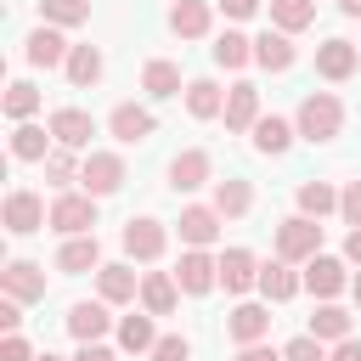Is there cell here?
<instances>
[{
    "label": "cell",
    "mask_w": 361,
    "mask_h": 361,
    "mask_svg": "<svg viewBox=\"0 0 361 361\" xmlns=\"http://www.w3.org/2000/svg\"><path fill=\"white\" fill-rule=\"evenodd\" d=\"M338 124H344V107H338L327 90L305 96V107H299V135H305V141H333Z\"/></svg>",
    "instance_id": "1"
},
{
    "label": "cell",
    "mask_w": 361,
    "mask_h": 361,
    "mask_svg": "<svg viewBox=\"0 0 361 361\" xmlns=\"http://www.w3.org/2000/svg\"><path fill=\"white\" fill-rule=\"evenodd\" d=\"M316 248H322V226L310 214H293V220L276 226V254L282 259H316Z\"/></svg>",
    "instance_id": "2"
},
{
    "label": "cell",
    "mask_w": 361,
    "mask_h": 361,
    "mask_svg": "<svg viewBox=\"0 0 361 361\" xmlns=\"http://www.w3.org/2000/svg\"><path fill=\"white\" fill-rule=\"evenodd\" d=\"M79 180H85V192H90V197H107V192H118V186H124V164H118L113 152H90V158H85V169H79Z\"/></svg>",
    "instance_id": "3"
},
{
    "label": "cell",
    "mask_w": 361,
    "mask_h": 361,
    "mask_svg": "<svg viewBox=\"0 0 361 361\" xmlns=\"http://www.w3.org/2000/svg\"><path fill=\"white\" fill-rule=\"evenodd\" d=\"M51 226H56V231H68V237H85V231L96 226V203L68 192V197H56V203H51Z\"/></svg>",
    "instance_id": "4"
},
{
    "label": "cell",
    "mask_w": 361,
    "mask_h": 361,
    "mask_svg": "<svg viewBox=\"0 0 361 361\" xmlns=\"http://www.w3.org/2000/svg\"><path fill=\"white\" fill-rule=\"evenodd\" d=\"M175 282H180L186 293H209V288L220 282V259H209L203 248H192V254H180V265H175Z\"/></svg>",
    "instance_id": "5"
},
{
    "label": "cell",
    "mask_w": 361,
    "mask_h": 361,
    "mask_svg": "<svg viewBox=\"0 0 361 361\" xmlns=\"http://www.w3.org/2000/svg\"><path fill=\"white\" fill-rule=\"evenodd\" d=\"M51 214H45V203L34 197V192H11L6 197V231H17V237H28V231H39Z\"/></svg>",
    "instance_id": "6"
},
{
    "label": "cell",
    "mask_w": 361,
    "mask_h": 361,
    "mask_svg": "<svg viewBox=\"0 0 361 361\" xmlns=\"http://www.w3.org/2000/svg\"><path fill=\"white\" fill-rule=\"evenodd\" d=\"M0 288H6L11 299H45V276H39V265H28V259H11V265L0 271Z\"/></svg>",
    "instance_id": "7"
},
{
    "label": "cell",
    "mask_w": 361,
    "mask_h": 361,
    "mask_svg": "<svg viewBox=\"0 0 361 361\" xmlns=\"http://www.w3.org/2000/svg\"><path fill=\"white\" fill-rule=\"evenodd\" d=\"M51 135H56L62 147H90L96 124H90V113H79V107H62V113H51Z\"/></svg>",
    "instance_id": "8"
},
{
    "label": "cell",
    "mask_w": 361,
    "mask_h": 361,
    "mask_svg": "<svg viewBox=\"0 0 361 361\" xmlns=\"http://www.w3.org/2000/svg\"><path fill=\"white\" fill-rule=\"evenodd\" d=\"M124 254L158 259V254H164V226H158V220H130V226H124Z\"/></svg>",
    "instance_id": "9"
},
{
    "label": "cell",
    "mask_w": 361,
    "mask_h": 361,
    "mask_svg": "<svg viewBox=\"0 0 361 361\" xmlns=\"http://www.w3.org/2000/svg\"><path fill=\"white\" fill-rule=\"evenodd\" d=\"M220 282H226V293H243V288H254V282H259V271H254V254H248V248H226V254H220Z\"/></svg>",
    "instance_id": "10"
},
{
    "label": "cell",
    "mask_w": 361,
    "mask_h": 361,
    "mask_svg": "<svg viewBox=\"0 0 361 361\" xmlns=\"http://www.w3.org/2000/svg\"><path fill=\"white\" fill-rule=\"evenodd\" d=\"M226 327H231V338H237V344H259V338L271 333V310H265V305H237Z\"/></svg>",
    "instance_id": "11"
},
{
    "label": "cell",
    "mask_w": 361,
    "mask_h": 361,
    "mask_svg": "<svg viewBox=\"0 0 361 361\" xmlns=\"http://www.w3.org/2000/svg\"><path fill=\"white\" fill-rule=\"evenodd\" d=\"M316 73H322V79H350V73H355V45H350V39H327V45L316 51Z\"/></svg>",
    "instance_id": "12"
},
{
    "label": "cell",
    "mask_w": 361,
    "mask_h": 361,
    "mask_svg": "<svg viewBox=\"0 0 361 361\" xmlns=\"http://www.w3.org/2000/svg\"><path fill=\"white\" fill-rule=\"evenodd\" d=\"M248 124H259V90L254 85H231V96H226V130H248Z\"/></svg>",
    "instance_id": "13"
},
{
    "label": "cell",
    "mask_w": 361,
    "mask_h": 361,
    "mask_svg": "<svg viewBox=\"0 0 361 361\" xmlns=\"http://www.w3.org/2000/svg\"><path fill=\"white\" fill-rule=\"evenodd\" d=\"M107 124H113V135H118V141H130V147L152 135V113H147V107H135V102L113 107V118H107Z\"/></svg>",
    "instance_id": "14"
},
{
    "label": "cell",
    "mask_w": 361,
    "mask_h": 361,
    "mask_svg": "<svg viewBox=\"0 0 361 361\" xmlns=\"http://www.w3.org/2000/svg\"><path fill=\"white\" fill-rule=\"evenodd\" d=\"M107 322H113L107 305H73V310H68V333H73L79 344H96V338L107 333Z\"/></svg>",
    "instance_id": "15"
},
{
    "label": "cell",
    "mask_w": 361,
    "mask_h": 361,
    "mask_svg": "<svg viewBox=\"0 0 361 361\" xmlns=\"http://www.w3.org/2000/svg\"><path fill=\"white\" fill-rule=\"evenodd\" d=\"M169 28H175L180 39H197V34L209 28V6H203V0H175V6H169Z\"/></svg>",
    "instance_id": "16"
},
{
    "label": "cell",
    "mask_w": 361,
    "mask_h": 361,
    "mask_svg": "<svg viewBox=\"0 0 361 361\" xmlns=\"http://www.w3.org/2000/svg\"><path fill=\"white\" fill-rule=\"evenodd\" d=\"M254 62H259V68H271V73H282V68L293 62V39H288V34H271V28H265V34L254 39Z\"/></svg>",
    "instance_id": "17"
},
{
    "label": "cell",
    "mask_w": 361,
    "mask_h": 361,
    "mask_svg": "<svg viewBox=\"0 0 361 361\" xmlns=\"http://www.w3.org/2000/svg\"><path fill=\"white\" fill-rule=\"evenodd\" d=\"M169 180H175V192H192V186H203L209 180V152H180L175 164H169Z\"/></svg>",
    "instance_id": "18"
},
{
    "label": "cell",
    "mask_w": 361,
    "mask_h": 361,
    "mask_svg": "<svg viewBox=\"0 0 361 361\" xmlns=\"http://www.w3.org/2000/svg\"><path fill=\"white\" fill-rule=\"evenodd\" d=\"M214 231H220V209H180V237L192 248L214 243Z\"/></svg>",
    "instance_id": "19"
},
{
    "label": "cell",
    "mask_w": 361,
    "mask_h": 361,
    "mask_svg": "<svg viewBox=\"0 0 361 361\" xmlns=\"http://www.w3.org/2000/svg\"><path fill=\"white\" fill-rule=\"evenodd\" d=\"M305 288H310V293H322V299H333V293L344 288V265H338V259H327V254H316V259H310V271H305Z\"/></svg>",
    "instance_id": "20"
},
{
    "label": "cell",
    "mask_w": 361,
    "mask_h": 361,
    "mask_svg": "<svg viewBox=\"0 0 361 361\" xmlns=\"http://www.w3.org/2000/svg\"><path fill=\"white\" fill-rule=\"evenodd\" d=\"M62 56H68V45H62L56 28H34V34H28V62H34V68H56Z\"/></svg>",
    "instance_id": "21"
},
{
    "label": "cell",
    "mask_w": 361,
    "mask_h": 361,
    "mask_svg": "<svg viewBox=\"0 0 361 361\" xmlns=\"http://www.w3.org/2000/svg\"><path fill=\"white\" fill-rule=\"evenodd\" d=\"M186 107H192V118H214V113H226V96H220L214 79H192L186 85Z\"/></svg>",
    "instance_id": "22"
},
{
    "label": "cell",
    "mask_w": 361,
    "mask_h": 361,
    "mask_svg": "<svg viewBox=\"0 0 361 361\" xmlns=\"http://www.w3.org/2000/svg\"><path fill=\"white\" fill-rule=\"evenodd\" d=\"M96 259H102V248H96V231L73 237V243L56 254V265H62V271H73V276H79V271H96Z\"/></svg>",
    "instance_id": "23"
},
{
    "label": "cell",
    "mask_w": 361,
    "mask_h": 361,
    "mask_svg": "<svg viewBox=\"0 0 361 361\" xmlns=\"http://www.w3.org/2000/svg\"><path fill=\"white\" fill-rule=\"evenodd\" d=\"M68 79H73L79 90L96 85V79H102V51H96V45H73V51H68Z\"/></svg>",
    "instance_id": "24"
},
{
    "label": "cell",
    "mask_w": 361,
    "mask_h": 361,
    "mask_svg": "<svg viewBox=\"0 0 361 361\" xmlns=\"http://www.w3.org/2000/svg\"><path fill=\"white\" fill-rule=\"evenodd\" d=\"M102 299H107V305L135 299V271H130V265H102Z\"/></svg>",
    "instance_id": "25"
},
{
    "label": "cell",
    "mask_w": 361,
    "mask_h": 361,
    "mask_svg": "<svg viewBox=\"0 0 361 361\" xmlns=\"http://www.w3.org/2000/svg\"><path fill=\"white\" fill-rule=\"evenodd\" d=\"M141 305H147V316H169V310H175V282L152 271V276L141 282Z\"/></svg>",
    "instance_id": "26"
},
{
    "label": "cell",
    "mask_w": 361,
    "mask_h": 361,
    "mask_svg": "<svg viewBox=\"0 0 361 361\" xmlns=\"http://www.w3.org/2000/svg\"><path fill=\"white\" fill-rule=\"evenodd\" d=\"M271 17H276L282 34H293V28H310L316 23V6L310 0H271Z\"/></svg>",
    "instance_id": "27"
},
{
    "label": "cell",
    "mask_w": 361,
    "mask_h": 361,
    "mask_svg": "<svg viewBox=\"0 0 361 361\" xmlns=\"http://www.w3.org/2000/svg\"><path fill=\"white\" fill-rule=\"evenodd\" d=\"M11 158H23V164L51 158V152H45V130H39V124H17V130H11Z\"/></svg>",
    "instance_id": "28"
},
{
    "label": "cell",
    "mask_w": 361,
    "mask_h": 361,
    "mask_svg": "<svg viewBox=\"0 0 361 361\" xmlns=\"http://www.w3.org/2000/svg\"><path fill=\"white\" fill-rule=\"evenodd\" d=\"M248 56H254V39H243V34H231V28L214 39V62H220V68H243Z\"/></svg>",
    "instance_id": "29"
},
{
    "label": "cell",
    "mask_w": 361,
    "mask_h": 361,
    "mask_svg": "<svg viewBox=\"0 0 361 361\" xmlns=\"http://www.w3.org/2000/svg\"><path fill=\"white\" fill-rule=\"evenodd\" d=\"M141 85H147V96H175V90H180V68H175V62H147Z\"/></svg>",
    "instance_id": "30"
},
{
    "label": "cell",
    "mask_w": 361,
    "mask_h": 361,
    "mask_svg": "<svg viewBox=\"0 0 361 361\" xmlns=\"http://www.w3.org/2000/svg\"><path fill=\"white\" fill-rule=\"evenodd\" d=\"M248 203H254L248 180H220V186H214V209H220V214H248Z\"/></svg>",
    "instance_id": "31"
},
{
    "label": "cell",
    "mask_w": 361,
    "mask_h": 361,
    "mask_svg": "<svg viewBox=\"0 0 361 361\" xmlns=\"http://www.w3.org/2000/svg\"><path fill=\"white\" fill-rule=\"evenodd\" d=\"M288 141H293V130H288L282 118H259V124H254V147H259V152H288Z\"/></svg>",
    "instance_id": "32"
},
{
    "label": "cell",
    "mask_w": 361,
    "mask_h": 361,
    "mask_svg": "<svg viewBox=\"0 0 361 361\" xmlns=\"http://www.w3.org/2000/svg\"><path fill=\"white\" fill-rule=\"evenodd\" d=\"M333 203H338V197H333V186H327V180H305V186H299V209H305L310 220H322Z\"/></svg>",
    "instance_id": "33"
},
{
    "label": "cell",
    "mask_w": 361,
    "mask_h": 361,
    "mask_svg": "<svg viewBox=\"0 0 361 361\" xmlns=\"http://www.w3.org/2000/svg\"><path fill=\"white\" fill-rule=\"evenodd\" d=\"M259 288H265V299H293V293H299V276H293L288 265H265V271H259Z\"/></svg>",
    "instance_id": "34"
},
{
    "label": "cell",
    "mask_w": 361,
    "mask_h": 361,
    "mask_svg": "<svg viewBox=\"0 0 361 361\" xmlns=\"http://www.w3.org/2000/svg\"><path fill=\"white\" fill-rule=\"evenodd\" d=\"M310 333H316V338H350V316H344L338 305H322V310L310 316Z\"/></svg>",
    "instance_id": "35"
},
{
    "label": "cell",
    "mask_w": 361,
    "mask_h": 361,
    "mask_svg": "<svg viewBox=\"0 0 361 361\" xmlns=\"http://www.w3.org/2000/svg\"><path fill=\"white\" fill-rule=\"evenodd\" d=\"M118 344L135 350V355L152 350V344H158V338H152V322H147V316H124V322H118Z\"/></svg>",
    "instance_id": "36"
},
{
    "label": "cell",
    "mask_w": 361,
    "mask_h": 361,
    "mask_svg": "<svg viewBox=\"0 0 361 361\" xmlns=\"http://www.w3.org/2000/svg\"><path fill=\"white\" fill-rule=\"evenodd\" d=\"M39 11H45V23L68 28V23H85L90 17V0H39Z\"/></svg>",
    "instance_id": "37"
},
{
    "label": "cell",
    "mask_w": 361,
    "mask_h": 361,
    "mask_svg": "<svg viewBox=\"0 0 361 361\" xmlns=\"http://www.w3.org/2000/svg\"><path fill=\"white\" fill-rule=\"evenodd\" d=\"M34 107H39V90H34V85H11V90H6V113H11V118H28Z\"/></svg>",
    "instance_id": "38"
},
{
    "label": "cell",
    "mask_w": 361,
    "mask_h": 361,
    "mask_svg": "<svg viewBox=\"0 0 361 361\" xmlns=\"http://www.w3.org/2000/svg\"><path fill=\"white\" fill-rule=\"evenodd\" d=\"M282 355H288V361H327V355H322V338H316V333H305V338H293V344H288Z\"/></svg>",
    "instance_id": "39"
},
{
    "label": "cell",
    "mask_w": 361,
    "mask_h": 361,
    "mask_svg": "<svg viewBox=\"0 0 361 361\" xmlns=\"http://www.w3.org/2000/svg\"><path fill=\"white\" fill-rule=\"evenodd\" d=\"M147 355H152V361H186V338H180V333H169V338H158Z\"/></svg>",
    "instance_id": "40"
},
{
    "label": "cell",
    "mask_w": 361,
    "mask_h": 361,
    "mask_svg": "<svg viewBox=\"0 0 361 361\" xmlns=\"http://www.w3.org/2000/svg\"><path fill=\"white\" fill-rule=\"evenodd\" d=\"M338 209H344V220H350V226H361V180H350V186H344Z\"/></svg>",
    "instance_id": "41"
},
{
    "label": "cell",
    "mask_w": 361,
    "mask_h": 361,
    "mask_svg": "<svg viewBox=\"0 0 361 361\" xmlns=\"http://www.w3.org/2000/svg\"><path fill=\"white\" fill-rule=\"evenodd\" d=\"M45 175H51L56 186H62V180H73V158H68V152H51V158H45Z\"/></svg>",
    "instance_id": "42"
},
{
    "label": "cell",
    "mask_w": 361,
    "mask_h": 361,
    "mask_svg": "<svg viewBox=\"0 0 361 361\" xmlns=\"http://www.w3.org/2000/svg\"><path fill=\"white\" fill-rule=\"evenodd\" d=\"M214 6H220L226 17H254V11H259V0H214Z\"/></svg>",
    "instance_id": "43"
},
{
    "label": "cell",
    "mask_w": 361,
    "mask_h": 361,
    "mask_svg": "<svg viewBox=\"0 0 361 361\" xmlns=\"http://www.w3.org/2000/svg\"><path fill=\"white\" fill-rule=\"evenodd\" d=\"M0 361H34V355H28L23 338H6V344H0Z\"/></svg>",
    "instance_id": "44"
},
{
    "label": "cell",
    "mask_w": 361,
    "mask_h": 361,
    "mask_svg": "<svg viewBox=\"0 0 361 361\" xmlns=\"http://www.w3.org/2000/svg\"><path fill=\"white\" fill-rule=\"evenodd\" d=\"M237 361H288V355H276V350H265V344H243Z\"/></svg>",
    "instance_id": "45"
},
{
    "label": "cell",
    "mask_w": 361,
    "mask_h": 361,
    "mask_svg": "<svg viewBox=\"0 0 361 361\" xmlns=\"http://www.w3.org/2000/svg\"><path fill=\"white\" fill-rule=\"evenodd\" d=\"M17 322H23V310H17V299H11V293H6V305H0V327H6V333H11V327H17Z\"/></svg>",
    "instance_id": "46"
},
{
    "label": "cell",
    "mask_w": 361,
    "mask_h": 361,
    "mask_svg": "<svg viewBox=\"0 0 361 361\" xmlns=\"http://www.w3.org/2000/svg\"><path fill=\"white\" fill-rule=\"evenodd\" d=\"M73 361H118V355H113V350H107V344H85V350H79V355H73Z\"/></svg>",
    "instance_id": "47"
},
{
    "label": "cell",
    "mask_w": 361,
    "mask_h": 361,
    "mask_svg": "<svg viewBox=\"0 0 361 361\" xmlns=\"http://www.w3.org/2000/svg\"><path fill=\"white\" fill-rule=\"evenodd\" d=\"M333 361H361V344H355V338H338V350H333Z\"/></svg>",
    "instance_id": "48"
},
{
    "label": "cell",
    "mask_w": 361,
    "mask_h": 361,
    "mask_svg": "<svg viewBox=\"0 0 361 361\" xmlns=\"http://www.w3.org/2000/svg\"><path fill=\"white\" fill-rule=\"evenodd\" d=\"M344 254H350V259H355V265H361V226H355V231H350V237H344Z\"/></svg>",
    "instance_id": "49"
},
{
    "label": "cell",
    "mask_w": 361,
    "mask_h": 361,
    "mask_svg": "<svg viewBox=\"0 0 361 361\" xmlns=\"http://www.w3.org/2000/svg\"><path fill=\"white\" fill-rule=\"evenodd\" d=\"M338 6H344V11H350V17H361V0H338Z\"/></svg>",
    "instance_id": "50"
},
{
    "label": "cell",
    "mask_w": 361,
    "mask_h": 361,
    "mask_svg": "<svg viewBox=\"0 0 361 361\" xmlns=\"http://www.w3.org/2000/svg\"><path fill=\"white\" fill-rule=\"evenodd\" d=\"M350 288H355V305H361V276H355V282H350Z\"/></svg>",
    "instance_id": "51"
},
{
    "label": "cell",
    "mask_w": 361,
    "mask_h": 361,
    "mask_svg": "<svg viewBox=\"0 0 361 361\" xmlns=\"http://www.w3.org/2000/svg\"><path fill=\"white\" fill-rule=\"evenodd\" d=\"M39 361H56V355H39Z\"/></svg>",
    "instance_id": "52"
}]
</instances>
